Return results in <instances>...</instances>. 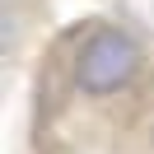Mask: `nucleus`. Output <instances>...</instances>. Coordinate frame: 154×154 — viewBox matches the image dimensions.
Listing matches in <instances>:
<instances>
[{
    "instance_id": "1",
    "label": "nucleus",
    "mask_w": 154,
    "mask_h": 154,
    "mask_svg": "<svg viewBox=\"0 0 154 154\" xmlns=\"http://www.w3.org/2000/svg\"><path fill=\"white\" fill-rule=\"evenodd\" d=\"M23 154H154V33L94 10L28 61Z\"/></svg>"
},
{
    "instance_id": "2",
    "label": "nucleus",
    "mask_w": 154,
    "mask_h": 154,
    "mask_svg": "<svg viewBox=\"0 0 154 154\" xmlns=\"http://www.w3.org/2000/svg\"><path fill=\"white\" fill-rule=\"evenodd\" d=\"M51 19V0H5V70L14 61H28L33 47H42Z\"/></svg>"
},
{
    "instance_id": "3",
    "label": "nucleus",
    "mask_w": 154,
    "mask_h": 154,
    "mask_svg": "<svg viewBox=\"0 0 154 154\" xmlns=\"http://www.w3.org/2000/svg\"><path fill=\"white\" fill-rule=\"evenodd\" d=\"M103 10H112L122 19H131L135 28L154 33V0H103Z\"/></svg>"
}]
</instances>
